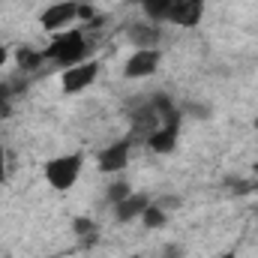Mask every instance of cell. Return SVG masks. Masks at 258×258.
I'll return each mask as SVG.
<instances>
[{
  "label": "cell",
  "mask_w": 258,
  "mask_h": 258,
  "mask_svg": "<svg viewBox=\"0 0 258 258\" xmlns=\"http://www.w3.org/2000/svg\"><path fill=\"white\" fill-rule=\"evenodd\" d=\"M42 54H45L48 60H54L57 66L69 69V66L84 63L81 57L87 54V42H84L81 33H63V36H57V39L48 45V51H42Z\"/></svg>",
  "instance_id": "6da1fadb"
},
{
  "label": "cell",
  "mask_w": 258,
  "mask_h": 258,
  "mask_svg": "<svg viewBox=\"0 0 258 258\" xmlns=\"http://www.w3.org/2000/svg\"><path fill=\"white\" fill-rule=\"evenodd\" d=\"M81 165H84V156H81V153H69V156L48 159V162H45V180H48L54 189H69V186L78 180Z\"/></svg>",
  "instance_id": "7a4b0ae2"
},
{
  "label": "cell",
  "mask_w": 258,
  "mask_h": 258,
  "mask_svg": "<svg viewBox=\"0 0 258 258\" xmlns=\"http://www.w3.org/2000/svg\"><path fill=\"white\" fill-rule=\"evenodd\" d=\"M96 72H99L96 60H84V63H78V66L63 69V75H60L63 90H66V93H81L84 87H90V84L96 81Z\"/></svg>",
  "instance_id": "3957f363"
},
{
  "label": "cell",
  "mask_w": 258,
  "mask_h": 258,
  "mask_svg": "<svg viewBox=\"0 0 258 258\" xmlns=\"http://www.w3.org/2000/svg\"><path fill=\"white\" fill-rule=\"evenodd\" d=\"M75 15H78V3H75V0H60V3H54V6H48V9L42 12L39 24H42L48 33H54V30L66 27Z\"/></svg>",
  "instance_id": "277c9868"
},
{
  "label": "cell",
  "mask_w": 258,
  "mask_h": 258,
  "mask_svg": "<svg viewBox=\"0 0 258 258\" xmlns=\"http://www.w3.org/2000/svg\"><path fill=\"white\" fill-rule=\"evenodd\" d=\"M156 66H159V51L156 48H138L126 60L123 72H126V78H147V75L156 72Z\"/></svg>",
  "instance_id": "5b68a950"
},
{
  "label": "cell",
  "mask_w": 258,
  "mask_h": 258,
  "mask_svg": "<svg viewBox=\"0 0 258 258\" xmlns=\"http://www.w3.org/2000/svg\"><path fill=\"white\" fill-rule=\"evenodd\" d=\"M126 165H129V141H117V144H111L99 153V168L108 171V174L123 171Z\"/></svg>",
  "instance_id": "8992f818"
},
{
  "label": "cell",
  "mask_w": 258,
  "mask_h": 258,
  "mask_svg": "<svg viewBox=\"0 0 258 258\" xmlns=\"http://www.w3.org/2000/svg\"><path fill=\"white\" fill-rule=\"evenodd\" d=\"M201 15H204V0H180V3L171 9L168 21H174V24H180V27H195V24L201 21Z\"/></svg>",
  "instance_id": "52a82bcc"
},
{
  "label": "cell",
  "mask_w": 258,
  "mask_h": 258,
  "mask_svg": "<svg viewBox=\"0 0 258 258\" xmlns=\"http://www.w3.org/2000/svg\"><path fill=\"white\" fill-rule=\"evenodd\" d=\"M177 129H180V123H165V126H159L150 138H147V144H150L156 153H171L174 144H177Z\"/></svg>",
  "instance_id": "ba28073f"
},
{
  "label": "cell",
  "mask_w": 258,
  "mask_h": 258,
  "mask_svg": "<svg viewBox=\"0 0 258 258\" xmlns=\"http://www.w3.org/2000/svg\"><path fill=\"white\" fill-rule=\"evenodd\" d=\"M147 204H150V201H147V195H135V192L126 195L123 201H117V219H120V222H129L132 216L144 213V210H147Z\"/></svg>",
  "instance_id": "9c48e42d"
},
{
  "label": "cell",
  "mask_w": 258,
  "mask_h": 258,
  "mask_svg": "<svg viewBox=\"0 0 258 258\" xmlns=\"http://www.w3.org/2000/svg\"><path fill=\"white\" fill-rule=\"evenodd\" d=\"M135 3H141L144 12H147L150 18H168L171 9H174L180 0H135Z\"/></svg>",
  "instance_id": "30bf717a"
},
{
  "label": "cell",
  "mask_w": 258,
  "mask_h": 258,
  "mask_svg": "<svg viewBox=\"0 0 258 258\" xmlns=\"http://www.w3.org/2000/svg\"><path fill=\"white\" fill-rule=\"evenodd\" d=\"M42 60H45L42 51H33V48H18L15 51V63L21 66V69H36Z\"/></svg>",
  "instance_id": "8fae6325"
},
{
  "label": "cell",
  "mask_w": 258,
  "mask_h": 258,
  "mask_svg": "<svg viewBox=\"0 0 258 258\" xmlns=\"http://www.w3.org/2000/svg\"><path fill=\"white\" fill-rule=\"evenodd\" d=\"M141 216H144V225H147V228H162V225H165V210H162L159 204H147V210H144Z\"/></svg>",
  "instance_id": "7c38bea8"
},
{
  "label": "cell",
  "mask_w": 258,
  "mask_h": 258,
  "mask_svg": "<svg viewBox=\"0 0 258 258\" xmlns=\"http://www.w3.org/2000/svg\"><path fill=\"white\" fill-rule=\"evenodd\" d=\"M132 39H135L141 48H153V42H156V30H147V27H135V30H132Z\"/></svg>",
  "instance_id": "4fadbf2b"
},
{
  "label": "cell",
  "mask_w": 258,
  "mask_h": 258,
  "mask_svg": "<svg viewBox=\"0 0 258 258\" xmlns=\"http://www.w3.org/2000/svg\"><path fill=\"white\" fill-rule=\"evenodd\" d=\"M126 195H132V192H129V183H114V186L108 189V198H111L114 204H117V201H123Z\"/></svg>",
  "instance_id": "5bb4252c"
},
{
  "label": "cell",
  "mask_w": 258,
  "mask_h": 258,
  "mask_svg": "<svg viewBox=\"0 0 258 258\" xmlns=\"http://www.w3.org/2000/svg\"><path fill=\"white\" fill-rule=\"evenodd\" d=\"M90 231H93L90 219H75V234H90Z\"/></svg>",
  "instance_id": "9a60e30c"
},
{
  "label": "cell",
  "mask_w": 258,
  "mask_h": 258,
  "mask_svg": "<svg viewBox=\"0 0 258 258\" xmlns=\"http://www.w3.org/2000/svg\"><path fill=\"white\" fill-rule=\"evenodd\" d=\"M78 18L90 21V18H93V6H90V3H78Z\"/></svg>",
  "instance_id": "2e32d148"
},
{
  "label": "cell",
  "mask_w": 258,
  "mask_h": 258,
  "mask_svg": "<svg viewBox=\"0 0 258 258\" xmlns=\"http://www.w3.org/2000/svg\"><path fill=\"white\" fill-rule=\"evenodd\" d=\"M0 180H6V153H3V144H0Z\"/></svg>",
  "instance_id": "e0dca14e"
},
{
  "label": "cell",
  "mask_w": 258,
  "mask_h": 258,
  "mask_svg": "<svg viewBox=\"0 0 258 258\" xmlns=\"http://www.w3.org/2000/svg\"><path fill=\"white\" fill-rule=\"evenodd\" d=\"M249 189H258V180L255 183H240V186H237V192H249Z\"/></svg>",
  "instance_id": "ac0fdd59"
},
{
  "label": "cell",
  "mask_w": 258,
  "mask_h": 258,
  "mask_svg": "<svg viewBox=\"0 0 258 258\" xmlns=\"http://www.w3.org/2000/svg\"><path fill=\"white\" fill-rule=\"evenodd\" d=\"M219 258H237V252H222Z\"/></svg>",
  "instance_id": "d6986e66"
},
{
  "label": "cell",
  "mask_w": 258,
  "mask_h": 258,
  "mask_svg": "<svg viewBox=\"0 0 258 258\" xmlns=\"http://www.w3.org/2000/svg\"><path fill=\"white\" fill-rule=\"evenodd\" d=\"M3 60H6V48H0V63H3Z\"/></svg>",
  "instance_id": "ffe728a7"
},
{
  "label": "cell",
  "mask_w": 258,
  "mask_h": 258,
  "mask_svg": "<svg viewBox=\"0 0 258 258\" xmlns=\"http://www.w3.org/2000/svg\"><path fill=\"white\" fill-rule=\"evenodd\" d=\"M255 132H258V117H255Z\"/></svg>",
  "instance_id": "44dd1931"
},
{
  "label": "cell",
  "mask_w": 258,
  "mask_h": 258,
  "mask_svg": "<svg viewBox=\"0 0 258 258\" xmlns=\"http://www.w3.org/2000/svg\"><path fill=\"white\" fill-rule=\"evenodd\" d=\"M129 258H138V255H129Z\"/></svg>",
  "instance_id": "7402d4cb"
}]
</instances>
